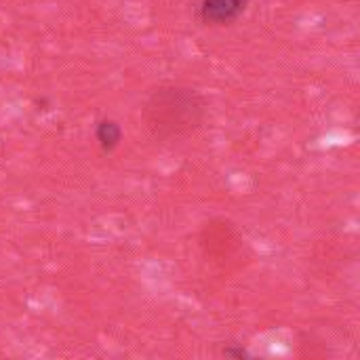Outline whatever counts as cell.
I'll return each instance as SVG.
<instances>
[{
  "mask_svg": "<svg viewBox=\"0 0 360 360\" xmlns=\"http://www.w3.org/2000/svg\"><path fill=\"white\" fill-rule=\"evenodd\" d=\"M143 116L154 137L171 139L196 131L205 118V105L192 89L162 86L148 99Z\"/></svg>",
  "mask_w": 360,
  "mask_h": 360,
  "instance_id": "6da1fadb",
  "label": "cell"
},
{
  "mask_svg": "<svg viewBox=\"0 0 360 360\" xmlns=\"http://www.w3.org/2000/svg\"><path fill=\"white\" fill-rule=\"evenodd\" d=\"M247 11V0H202L198 17L205 25L226 27L236 23Z\"/></svg>",
  "mask_w": 360,
  "mask_h": 360,
  "instance_id": "7a4b0ae2",
  "label": "cell"
},
{
  "mask_svg": "<svg viewBox=\"0 0 360 360\" xmlns=\"http://www.w3.org/2000/svg\"><path fill=\"white\" fill-rule=\"evenodd\" d=\"M95 137L99 141V146L105 150V152H112L120 146L122 141V129L116 120H110V118H103L97 122V129H95Z\"/></svg>",
  "mask_w": 360,
  "mask_h": 360,
  "instance_id": "3957f363",
  "label": "cell"
},
{
  "mask_svg": "<svg viewBox=\"0 0 360 360\" xmlns=\"http://www.w3.org/2000/svg\"><path fill=\"white\" fill-rule=\"evenodd\" d=\"M226 354H228V356H240V359H243V356H247V352H245V350H230V348L226 350Z\"/></svg>",
  "mask_w": 360,
  "mask_h": 360,
  "instance_id": "277c9868",
  "label": "cell"
}]
</instances>
